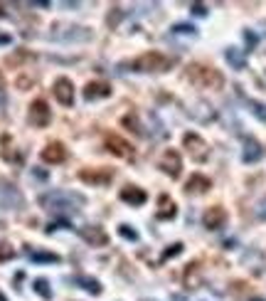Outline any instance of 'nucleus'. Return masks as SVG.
Segmentation results:
<instances>
[{"label": "nucleus", "instance_id": "nucleus-13", "mask_svg": "<svg viewBox=\"0 0 266 301\" xmlns=\"http://www.w3.org/2000/svg\"><path fill=\"white\" fill-rule=\"evenodd\" d=\"M111 94V84L109 82H89L86 87H84V99H106V96Z\"/></svg>", "mask_w": 266, "mask_h": 301}, {"label": "nucleus", "instance_id": "nucleus-26", "mask_svg": "<svg viewBox=\"0 0 266 301\" xmlns=\"http://www.w3.org/2000/svg\"><path fill=\"white\" fill-rule=\"evenodd\" d=\"M251 109H254V116H256L259 121H264V124H266V104H259V101H251Z\"/></svg>", "mask_w": 266, "mask_h": 301}, {"label": "nucleus", "instance_id": "nucleus-9", "mask_svg": "<svg viewBox=\"0 0 266 301\" xmlns=\"http://www.w3.org/2000/svg\"><path fill=\"white\" fill-rule=\"evenodd\" d=\"M104 143H106V148L116 153V156H121V158H131L133 156V148L128 141H123L118 133H106V138H104Z\"/></svg>", "mask_w": 266, "mask_h": 301}, {"label": "nucleus", "instance_id": "nucleus-1", "mask_svg": "<svg viewBox=\"0 0 266 301\" xmlns=\"http://www.w3.org/2000/svg\"><path fill=\"white\" fill-rule=\"evenodd\" d=\"M172 64H175V59L165 57L163 52H143L141 57L126 62L123 67H126V69H136V72L151 74V72H165V69H170Z\"/></svg>", "mask_w": 266, "mask_h": 301}, {"label": "nucleus", "instance_id": "nucleus-36", "mask_svg": "<svg viewBox=\"0 0 266 301\" xmlns=\"http://www.w3.org/2000/svg\"><path fill=\"white\" fill-rule=\"evenodd\" d=\"M143 301H151V299H143Z\"/></svg>", "mask_w": 266, "mask_h": 301}, {"label": "nucleus", "instance_id": "nucleus-28", "mask_svg": "<svg viewBox=\"0 0 266 301\" xmlns=\"http://www.w3.org/2000/svg\"><path fill=\"white\" fill-rule=\"evenodd\" d=\"M172 32H185V35H188V32H195V27H192V25H175Z\"/></svg>", "mask_w": 266, "mask_h": 301}, {"label": "nucleus", "instance_id": "nucleus-25", "mask_svg": "<svg viewBox=\"0 0 266 301\" xmlns=\"http://www.w3.org/2000/svg\"><path fill=\"white\" fill-rule=\"evenodd\" d=\"M118 235H121V237H126V240H131V242L138 240V232H136L131 225H121V227H118Z\"/></svg>", "mask_w": 266, "mask_h": 301}, {"label": "nucleus", "instance_id": "nucleus-17", "mask_svg": "<svg viewBox=\"0 0 266 301\" xmlns=\"http://www.w3.org/2000/svg\"><path fill=\"white\" fill-rule=\"evenodd\" d=\"M259 158H261V146H259V141H256V138H247V141H244L242 161H244V163H254V161H259Z\"/></svg>", "mask_w": 266, "mask_h": 301}, {"label": "nucleus", "instance_id": "nucleus-24", "mask_svg": "<svg viewBox=\"0 0 266 301\" xmlns=\"http://www.w3.org/2000/svg\"><path fill=\"white\" fill-rule=\"evenodd\" d=\"M15 257V249H13V245L10 242H0V262H8V259H13Z\"/></svg>", "mask_w": 266, "mask_h": 301}, {"label": "nucleus", "instance_id": "nucleus-8", "mask_svg": "<svg viewBox=\"0 0 266 301\" xmlns=\"http://www.w3.org/2000/svg\"><path fill=\"white\" fill-rule=\"evenodd\" d=\"M30 121L35 124V126H47L50 121H52V111H50V104L45 101V99H37V101H32L30 104Z\"/></svg>", "mask_w": 266, "mask_h": 301}, {"label": "nucleus", "instance_id": "nucleus-35", "mask_svg": "<svg viewBox=\"0 0 266 301\" xmlns=\"http://www.w3.org/2000/svg\"><path fill=\"white\" fill-rule=\"evenodd\" d=\"M254 301H264V299H254Z\"/></svg>", "mask_w": 266, "mask_h": 301}, {"label": "nucleus", "instance_id": "nucleus-23", "mask_svg": "<svg viewBox=\"0 0 266 301\" xmlns=\"http://www.w3.org/2000/svg\"><path fill=\"white\" fill-rule=\"evenodd\" d=\"M121 121H123V126H128V129H133L136 133H143V129H141V124H138V116H136L133 111H131V114H126V116H123Z\"/></svg>", "mask_w": 266, "mask_h": 301}, {"label": "nucleus", "instance_id": "nucleus-4", "mask_svg": "<svg viewBox=\"0 0 266 301\" xmlns=\"http://www.w3.org/2000/svg\"><path fill=\"white\" fill-rule=\"evenodd\" d=\"M158 168L163 170V173H168L170 178H178L180 170H183V158H180V153L175 148L163 150V156H160V161H158Z\"/></svg>", "mask_w": 266, "mask_h": 301}, {"label": "nucleus", "instance_id": "nucleus-29", "mask_svg": "<svg viewBox=\"0 0 266 301\" xmlns=\"http://www.w3.org/2000/svg\"><path fill=\"white\" fill-rule=\"evenodd\" d=\"M192 13H195V15H207V8L200 5V3H195V5H192Z\"/></svg>", "mask_w": 266, "mask_h": 301}, {"label": "nucleus", "instance_id": "nucleus-16", "mask_svg": "<svg viewBox=\"0 0 266 301\" xmlns=\"http://www.w3.org/2000/svg\"><path fill=\"white\" fill-rule=\"evenodd\" d=\"M209 188H212V180L205 178V175H200V173H195L190 180L185 183V190H188V193H207Z\"/></svg>", "mask_w": 266, "mask_h": 301}, {"label": "nucleus", "instance_id": "nucleus-7", "mask_svg": "<svg viewBox=\"0 0 266 301\" xmlns=\"http://www.w3.org/2000/svg\"><path fill=\"white\" fill-rule=\"evenodd\" d=\"M52 92H55V99L62 106H72L74 104V84L67 77H59L55 82V87H52Z\"/></svg>", "mask_w": 266, "mask_h": 301}, {"label": "nucleus", "instance_id": "nucleus-31", "mask_svg": "<svg viewBox=\"0 0 266 301\" xmlns=\"http://www.w3.org/2000/svg\"><path fill=\"white\" fill-rule=\"evenodd\" d=\"M10 42V35H0V45H8Z\"/></svg>", "mask_w": 266, "mask_h": 301}, {"label": "nucleus", "instance_id": "nucleus-2", "mask_svg": "<svg viewBox=\"0 0 266 301\" xmlns=\"http://www.w3.org/2000/svg\"><path fill=\"white\" fill-rule=\"evenodd\" d=\"M188 77L195 87H202V89H219L225 84V77L219 74L217 69H212L207 64H190L188 67Z\"/></svg>", "mask_w": 266, "mask_h": 301}, {"label": "nucleus", "instance_id": "nucleus-6", "mask_svg": "<svg viewBox=\"0 0 266 301\" xmlns=\"http://www.w3.org/2000/svg\"><path fill=\"white\" fill-rule=\"evenodd\" d=\"M183 143H185V148L190 153L195 161H207L209 156V146L197 136V133H185V138H183Z\"/></svg>", "mask_w": 266, "mask_h": 301}, {"label": "nucleus", "instance_id": "nucleus-20", "mask_svg": "<svg viewBox=\"0 0 266 301\" xmlns=\"http://www.w3.org/2000/svg\"><path fill=\"white\" fill-rule=\"evenodd\" d=\"M197 269H200V264H197V262L188 264V269H185V286H188V289H195V286L200 284V279L195 277V274H197Z\"/></svg>", "mask_w": 266, "mask_h": 301}, {"label": "nucleus", "instance_id": "nucleus-3", "mask_svg": "<svg viewBox=\"0 0 266 301\" xmlns=\"http://www.w3.org/2000/svg\"><path fill=\"white\" fill-rule=\"evenodd\" d=\"M76 203H84V198H74V195H67V193H59V190H55V193H47V195H42L39 198V203L45 207H50L52 212L55 210H72V205Z\"/></svg>", "mask_w": 266, "mask_h": 301}, {"label": "nucleus", "instance_id": "nucleus-15", "mask_svg": "<svg viewBox=\"0 0 266 301\" xmlns=\"http://www.w3.org/2000/svg\"><path fill=\"white\" fill-rule=\"evenodd\" d=\"M121 200H123V203H128V205H143V203L148 200V195H146L141 188L126 185V188L121 190Z\"/></svg>", "mask_w": 266, "mask_h": 301}, {"label": "nucleus", "instance_id": "nucleus-12", "mask_svg": "<svg viewBox=\"0 0 266 301\" xmlns=\"http://www.w3.org/2000/svg\"><path fill=\"white\" fill-rule=\"evenodd\" d=\"M79 232V237L81 240H86L89 245H94V247H101V245H106L109 242V235L101 230L99 225H94V227H81V230H76Z\"/></svg>", "mask_w": 266, "mask_h": 301}, {"label": "nucleus", "instance_id": "nucleus-30", "mask_svg": "<svg viewBox=\"0 0 266 301\" xmlns=\"http://www.w3.org/2000/svg\"><path fill=\"white\" fill-rule=\"evenodd\" d=\"M247 42H249V45H256V35H251L249 30H247Z\"/></svg>", "mask_w": 266, "mask_h": 301}, {"label": "nucleus", "instance_id": "nucleus-27", "mask_svg": "<svg viewBox=\"0 0 266 301\" xmlns=\"http://www.w3.org/2000/svg\"><path fill=\"white\" fill-rule=\"evenodd\" d=\"M180 252H183V245H180V242H175V245H170V247H168V252L163 254V262H168L170 257H178Z\"/></svg>", "mask_w": 266, "mask_h": 301}, {"label": "nucleus", "instance_id": "nucleus-19", "mask_svg": "<svg viewBox=\"0 0 266 301\" xmlns=\"http://www.w3.org/2000/svg\"><path fill=\"white\" fill-rule=\"evenodd\" d=\"M79 286H84L89 294H101V284L96 282V279H92V277H76L74 279Z\"/></svg>", "mask_w": 266, "mask_h": 301}, {"label": "nucleus", "instance_id": "nucleus-5", "mask_svg": "<svg viewBox=\"0 0 266 301\" xmlns=\"http://www.w3.org/2000/svg\"><path fill=\"white\" fill-rule=\"evenodd\" d=\"M79 178L89 185H109L114 180V170L111 168H84L79 170Z\"/></svg>", "mask_w": 266, "mask_h": 301}, {"label": "nucleus", "instance_id": "nucleus-34", "mask_svg": "<svg viewBox=\"0 0 266 301\" xmlns=\"http://www.w3.org/2000/svg\"><path fill=\"white\" fill-rule=\"evenodd\" d=\"M0 301H8V299H5V296H3V294H0Z\"/></svg>", "mask_w": 266, "mask_h": 301}, {"label": "nucleus", "instance_id": "nucleus-21", "mask_svg": "<svg viewBox=\"0 0 266 301\" xmlns=\"http://www.w3.org/2000/svg\"><path fill=\"white\" fill-rule=\"evenodd\" d=\"M32 289L37 291L42 299H47V301L52 299V291H50V282H47V279H42V277H39V279H35V282H32Z\"/></svg>", "mask_w": 266, "mask_h": 301}, {"label": "nucleus", "instance_id": "nucleus-32", "mask_svg": "<svg viewBox=\"0 0 266 301\" xmlns=\"http://www.w3.org/2000/svg\"><path fill=\"white\" fill-rule=\"evenodd\" d=\"M5 89V77H3V72H0V92Z\"/></svg>", "mask_w": 266, "mask_h": 301}, {"label": "nucleus", "instance_id": "nucleus-22", "mask_svg": "<svg viewBox=\"0 0 266 301\" xmlns=\"http://www.w3.org/2000/svg\"><path fill=\"white\" fill-rule=\"evenodd\" d=\"M225 57H227V62L234 67V69H242V67H244V57L239 55L237 50H227V55Z\"/></svg>", "mask_w": 266, "mask_h": 301}, {"label": "nucleus", "instance_id": "nucleus-10", "mask_svg": "<svg viewBox=\"0 0 266 301\" xmlns=\"http://www.w3.org/2000/svg\"><path fill=\"white\" fill-rule=\"evenodd\" d=\"M225 222H227V212H225V207H219V205L205 210V215H202V225L207 227V230H219Z\"/></svg>", "mask_w": 266, "mask_h": 301}, {"label": "nucleus", "instance_id": "nucleus-18", "mask_svg": "<svg viewBox=\"0 0 266 301\" xmlns=\"http://www.w3.org/2000/svg\"><path fill=\"white\" fill-rule=\"evenodd\" d=\"M30 259H32V262L57 264L59 262V254H55V252H42V249H35V252H30Z\"/></svg>", "mask_w": 266, "mask_h": 301}, {"label": "nucleus", "instance_id": "nucleus-33", "mask_svg": "<svg viewBox=\"0 0 266 301\" xmlns=\"http://www.w3.org/2000/svg\"><path fill=\"white\" fill-rule=\"evenodd\" d=\"M3 15H5V8H3V5H0V18H3Z\"/></svg>", "mask_w": 266, "mask_h": 301}, {"label": "nucleus", "instance_id": "nucleus-14", "mask_svg": "<svg viewBox=\"0 0 266 301\" xmlns=\"http://www.w3.org/2000/svg\"><path fill=\"white\" fill-rule=\"evenodd\" d=\"M155 215H158V220H172V217L178 215V205L170 200V195L163 193V195L158 198V212H155Z\"/></svg>", "mask_w": 266, "mask_h": 301}, {"label": "nucleus", "instance_id": "nucleus-11", "mask_svg": "<svg viewBox=\"0 0 266 301\" xmlns=\"http://www.w3.org/2000/svg\"><path fill=\"white\" fill-rule=\"evenodd\" d=\"M42 161L45 163H64L67 161V148H64V143H59V141H50L45 150H42Z\"/></svg>", "mask_w": 266, "mask_h": 301}]
</instances>
